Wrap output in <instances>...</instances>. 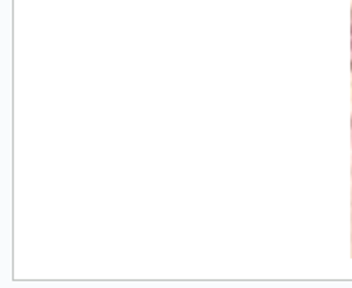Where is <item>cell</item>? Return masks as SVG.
Instances as JSON below:
<instances>
[{
    "mask_svg": "<svg viewBox=\"0 0 352 288\" xmlns=\"http://www.w3.org/2000/svg\"><path fill=\"white\" fill-rule=\"evenodd\" d=\"M351 32H352V14H351Z\"/></svg>",
    "mask_w": 352,
    "mask_h": 288,
    "instance_id": "cell-1",
    "label": "cell"
},
{
    "mask_svg": "<svg viewBox=\"0 0 352 288\" xmlns=\"http://www.w3.org/2000/svg\"><path fill=\"white\" fill-rule=\"evenodd\" d=\"M351 52H352V44H351ZM351 69H352V63H351Z\"/></svg>",
    "mask_w": 352,
    "mask_h": 288,
    "instance_id": "cell-2",
    "label": "cell"
}]
</instances>
